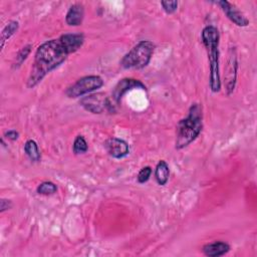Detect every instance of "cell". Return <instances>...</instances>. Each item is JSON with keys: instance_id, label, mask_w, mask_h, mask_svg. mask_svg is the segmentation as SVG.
Wrapping results in <instances>:
<instances>
[{"instance_id": "cell-16", "label": "cell", "mask_w": 257, "mask_h": 257, "mask_svg": "<svg viewBox=\"0 0 257 257\" xmlns=\"http://www.w3.org/2000/svg\"><path fill=\"white\" fill-rule=\"evenodd\" d=\"M36 191L39 195L49 196V195H53L54 193H56L57 186L50 181H44L38 185Z\"/></svg>"}, {"instance_id": "cell-7", "label": "cell", "mask_w": 257, "mask_h": 257, "mask_svg": "<svg viewBox=\"0 0 257 257\" xmlns=\"http://www.w3.org/2000/svg\"><path fill=\"white\" fill-rule=\"evenodd\" d=\"M237 55H236V49L235 47L231 48L229 50V58L228 63L225 71V88L227 91V94H231L234 90L235 84H236V77H237Z\"/></svg>"}, {"instance_id": "cell-13", "label": "cell", "mask_w": 257, "mask_h": 257, "mask_svg": "<svg viewBox=\"0 0 257 257\" xmlns=\"http://www.w3.org/2000/svg\"><path fill=\"white\" fill-rule=\"evenodd\" d=\"M169 176H170L169 165L167 164L166 161L161 160L157 164L156 170H155V179H156L157 183L161 186L166 185L169 180Z\"/></svg>"}, {"instance_id": "cell-1", "label": "cell", "mask_w": 257, "mask_h": 257, "mask_svg": "<svg viewBox=\"0 0 257 257\" xmlns=\"http://www.w3.org/2000/svg\"><path fill=\"white\" fill-rule=\"evenodd\" d=\"M83 42L84 36L80 33H67L43 42L35 51L27 86L37 85L47 73L60 66L69 54L77 51Z\"/></svg>"}, {"instance_id": "cell-14", "label": "cell", "mask_w": 257, "mask_h": 257, "mask_svg": "<svg viewBox=\"0 0 257 257\" xmlns=\"http://www.w3.org/2000/svg\"><path fill=\"white\" fill-rule=\"evenodd\" d=\"M24 152L32 162H39L40 161L41 155H40L38 145L35 141H33V140L26 141V143L24 145Z\"/></svg>"}, {"instance_id": "cell-9", "label": "cell", "mask_w": 257, "mask_h": 257, "mask_svg": "<svg viewBox=\"0 0 257 257\" xmlns=\"http://www.w3.org/2000/svg\"><path fill=\"white\" fill-rule=\"evenodd\" d=\"M216 4H218L222 11L225 13V15L237 26L240 27H245L249 24V20L244 16V14L239 11L233 4H231L230 2L226 1V0H221V1H217L215 2Z\"/></svg>"}, {"instance_id": "cell-15", "label": "cell", "mask_w": 257, "mask_h": 257, "mask_svg": "<svg viewBox=\"0 0 257 257\" xmlns=\"http://www.w3.org/2000/svg\"><path fill=\"white\" fill-rule=\"evenodd\" d=\"M18 27H19V23L18 21H15V20H11L6 24V26L3 28L1 32V49L3 48L5 41L8 40L18 30Z\"/></svg>"}, {"instance_id": "cell-10", "label": "cell", "mask_w": 257, "mask_h": 257, "mask_svg": "<svg viewBox=\"0 0 257 257\" xmlns=\"http://www.w3.org/2000/svg\"><path fill=\"white\" fill-rule=\"evenodd\" d=\"M104 147L108 155L114 159H122L130 153L128 144L118 138H109L105 141Z\"/></svg>"}, {"instance_id": "cell-20", "label": "cell", "mask_w": 257, "mask_h": 257, "mask_svg": "<svg viewBox=\"0 0 257 257\" xmlns=\"http://www.w3.org/2000/svg\"><path fill=\"white\" fill-rule=\"evenodd\" d=\"M161 5L167 14H172L178 8V1H162Z\"/></svg>"}, {"instance_id": "cell-5", "label": "cell", "mask_w": 257, "mask_h": 257, "mask_svg": "<svg viewBox=\"0 0 257 257\" xmlns=\"http://www.w3.org/2000/svg\"><path fill=\"white\" fill-rule=\"evenodd\" d=\"M103 85V80L98 75H86L77 79L73 84L67 87L65 94L70 98L83 96L86 93L94 91Z\"/></svg>"}, {"instance_id": "cell-11", "label": "cell", "mask_w": 257, "mask_h": 257, "mask_svg": "<svg viewBox=\"0 0 257 257\" xmlns=\"http://www.w3.org/2000/svg\"><path fill=\"white\" fill-rule=\"evenodd\" d=\"M204 255L209 257H219L227 254L230 251V245L223 241H215L203 246Z\"/></svg>"}, {"instance_id": "cell-2", "label": "cell", "mask_w": 257, "mask_h": 257, "mask_svg": "<svg viewBox=\"0 0 257 257\" xmlns=\"http://www.w3.org/2000/svg\"><path fill=\"white\" fill-rule=\"evenodd\" d=\"M203 127L202 106L194 103L190 106L188 115L181 119L177 125L176 149L181 150L188 147L200 135Z\"/></svg>"}, {"instance_id": "cell-3", "label": "cell", "mask_w": 257, "mask_h": 257, "mask_svg": "<svg viewBox=\"0 0 257 257\" xmlns=\"http://www.w3.org/2000/svg\"><path fill=\"white\" fill-rule=\"evenodd\" d=\"M219 41L220 34L218 29L213 25L206 26L202 31V42L208 54L210 64V88L213 92L220 91L221 78L219 67Z\"/></svg>"}, {"instance_id": "cell-17", "label": "cell", "mask_w": 257, "mask_h": 257, "mask_svg": "<svg viewBox=\"0 0 257 257\" xmlns=\"http://www.w3.org/2000/svg\"><path fill=\"white\" fill-rule=\"evenodd\" d=\"M88 149L87 143L82 136H77L73 142V153L75 155H81L86 153Z\"/></svg>"}, {"instance_id": "cell-12", "label": "cell", "mask_w": 257, "mask_h": 257, "mask_svg": "<svg viewBox=\"0 0 257 257\" xmlns=\"http://www.w3.org/2000/svg\"><path fill=\"white\" fill-rule=\"evenodd\" d=\"M84 17V8L81 4H73L70 6L68 9L66 16H65V21L68 25L70 26H78L82 23Z\"/></svg>"}, {"instance_id": "cell-21", "label": "cell", "mask_w": 257, "mask_h": 257, "mask_svg": "<svg viewBox=\"0 0 257 257\" xmlns=\"http://www.w3.org/2000/svg\"><path fill=\"white\" fill-rule=\"evenodd\" d=\"M13 206L11 200H8V199H1L0 200V212L3 213L4 211L6 210H9L11 209Z\"/></svg>"}, {"instance_id": "cell-6", "label": "cell", "mask_w": 257, "mask_h": 257, "mask_svg": "<svg viewBox=\"0 0 257 257\" xmlns=\"http://www.w3.org/2000/svg\"><path fill=\"white\" fill-rule=\"evenodd\" d=\"M79 103L84 109L92 113H101L103 110L111 111L113 109L112 102L103 93H93L83 96Z\"/></svg>"}, {"instance_id": "cell-4", "label": "cell", "mask_w": 257, "mask_h": 257, "mask_svg": "<svg viewBox=\"0 0 257 257\" xmlns=\"http://www.w3.org/2000/svg\"><path fill=\"white\" fill-rule=\"evenodd\" d=\"M155 44L150 40L137 43L120 60V65L126 69H141L146 67L153 56Z\"/></svg>"}, {"instance_id": "cell-22", "label": "cell", "mask_w": 257, "mask_h": 257, "mask_svg": "<svg viewBox=\"0 0 257 257\" xmlns=\"http://www.w3.org/2000/svg\"><path fill=\"white\" fill-rule=\"evenodd\" d=\"M4 136H5L8 140H10V141H15V140L18 139L19 133H18L17 131H15V130H9V131L5 132Z\"/></svg>"}, {"instance_id": "cell-18", "label": "cell", "mask_w": 257, "mask_h": 257, "mask_svg": "<svg viewBox=\"0 0 257 257\" xmlns=\"http://www.w3.org/2000/svg\"><path fill=\"white\" fill-rule=\"evenodd\" d=\"M31 48H32V45L31 44H27L25 46H23L17 53L16 55V62H15V65L17 64V66H20L23 61L27 58V56L29 55V53L31 52Z\"/></svg>"}, {"instance_id": "cell-8", "label": "cell", "mask_w": 257, "mask_h": 257, "mask_svg": "<svg viewBox=\"0 0 257 257\" xmlns=\"http://www.w3.org/2000/svg\"><path fill=\"white\" fill-rule=\"evenodd\" d=\"M135 88H141V89H146V85L140 81L139 79L135 78H122L119 80L116 85L114 86L111 94V99L117 104L122 96L130 90L135 89Z\"/></svg>"}, {"instance_id": "cell-19", "label": "cell", "mask_w": 257, "mask_h": 257, "mask_svg": "<svg viewBox=\"0 0 257 257\" xmlns=\"http://www.w3.org/2000/svg\"><path fill=\"white\" fill-rule=\"evenodd\" d=\"M152 175V168L150 166L144 167L143 169H141V171L139 172L138 176H137V180L140 184H144L146 182L149 181L150 177Z\"/></svg>"}]
</instances>
